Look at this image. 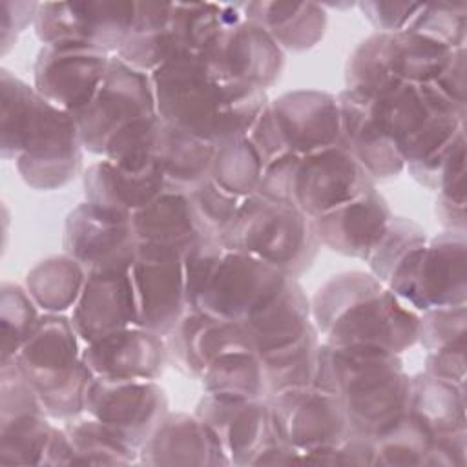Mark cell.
Returning <instances> with one entry per match:
<instances>
[{
	"mask_svg": "<svg viewBox=\"0 0 467 467\" xmlns=\"http://www.w3.org/2000/svg\"><path fill=\"white\" fill-rule=\"evenodd\" d=\"M374 179L343 146L285 153L265 166L257 193L288 202L308 219L323 215L374 188Z\"/></svg>",
	"mask_w": 467,
	"mask_h": 467,
	"instance_id": "cell-6",
	"label": "cell"
},
{
	"mask_svg": "<svg viewBox=\"0 0 467 467\" xmlns=\"http://www.w3.org/2000/svg\"><path fill=\"white\" fill-rule=\"evenodd\" d=\"M314 385L337 396L350 432L372 440L409 412L410 376L400 354L381 347L321 341Z\"/></svg>",
	"mask_w": 467,
	"mask_h": 467,
	"instance_id": "cell-4",
	"label": "cell"
},
{
	"mask_svg": "<svg viewBox=\"0 0 467 467\" xmlns=\"http://www.w3.org/2000/svg\"><path fill=\"white\" fill-rule=\"evenodd\" d=\"M159 117L208 142L248 137L270 102L266 89L206 55H184L151 73Z\"/></svg>",
	"mask_w": 467,
	"mask_h": 467,
	"instance_id": "cell-1",
	"label": "cell"
},
{
	"mask_svg": "<svg viewBox=\"0 0 467 467\" xmlns=\"http://www.w3.org/2000/svg\"><path fill=\"white\" fill-rule=\"evenodd\" d=\"M341 142L376 181H389L405 170V159L378 130L363 93L345 88L337 95Z\"/></svg>",
	"mask_w": 467,
	"mask_h": 467,
	"instance_id": "cell-27",
	"label": "cell"
},
{
	"mask_svg": "<svg viewBox=\"0 0 467 467\" xmlns=\"http://www.w3.org/2000/svg\"><path fill=\"white\" fill-rule=\"evenodd\" d=\"M241 325L255 352L286 345L314 325L310 297L297 277H288L285 286Z\"/></svg>",
	"mask_w": 467,
	"mask_h": 467,
	"instance_id": "cell-32",
	"label": "cell"
},
{
	"mask_svg": "<svg viewBox=\"0 0 467 467\" xmlns=\"http://www.w3.org/2000/svg\"><path fill=\"white\" fill-rule=\"evenodd\" d=\"M86 277L78 261L60 254L36 263L26 274L24 286L42 312L64 314L75 306Z\"/></svg>",
	"mask_w": 467,
	"mask_h": 467,
	"instance_id": "cell-36",
	"label": "cell"
},
{
	"mask_svg": "<svg viewBox=\"0 0 467 467\" xmlns=\"http://www.w3.org/2000/svg\"><path fill=\"white\" fill-rule=\"evenodd\" d=\"M111 57L77 42L42 44L33 66V88L51 104L77 115L95 97Z\"/></svg>",
	"mask_w": 467,
	"mask_h": 467,
	"instance_id": "cell-18",
	"label": "cell"
},
{
	"mask_svg": "<svg viewBox=\"0 0 467 467\" xmlns=\"http://www.w3.org/2000/svg\"><path fill=\"white\" fill-rule=\"evenodd\" d=\"M130 274L137 325L166 337L188 312L182 254L175 248L139 244Z\"/></svg>",
	"mask_w": 467,
	"mask_h": 467,
	"instance_id": "cell-19",
	"label": "cell"
},
{
	"mask_svg": "<svg viewBox=\"0 0 467 467\" xmlns=\"http://www.w3.org/2000/svg\"><path fill=\"white\" fill-rule=\"evenodd\" d=\"M213 150L212 142L164 122L155 153L164 190L190 195L208 182Z\"/></svg>",
	"mask_w": 467,
	"mask_h": 467,
	"instance_id": "cell-33",
	"label": "cell"
},
{
	"mask_svg": "<svg viewBox=\"0 0 467 467\" xmlns=\"http://www.w3.org/2000/svg\"><path fill=\"white\" fill-rule=\"evenodd\" d=\"M73 447V465H131L139 463V449L111 427L86 416L66 420L62 427Z\"/></svg>",
	"mask_w": 467,
	"mask_h": 467,
	"instance_id": "cell-38",
	"label": "cell"
},
{
	"mask_svg": "<svg viewBox=\"0 0 467 467\" xmlns=\"http://www.w3.org/2000/svg\"><path fill=\"white\" fill-rule=\"evenodd\" d=\"M40 2H13L2 0L0 2V15H2V55H5L11 46L16 42L18 35L27 27L35 26L36 11Z\"/></svg>",
	"mask_w": 467,
	"mask_h": 467,
	"instance_id": "cell-49",
	"label": "cell"
},
{
	"mask_svg": "<svg viewBox=\"0 0 467 467\" xmlns=\"http://www.w3.org/2000/svg\"><path fill=\"white\" fill-rule=\"evenodd\" d=\"M40 308L27 294L26 286L2 283L0 286V325H2V361L16 356L35 332L40 321Z\"/></svg>",
	"mask_w": 467,
	"mask_h": 467,
	"instance_id": "cell-43",
	"label": "cell"
},
{
	"mask_svg": "<svg viewBox=\"0 0 467 467\" xmlns=\"http://www.w3.org/2000/svg\"><path fill=\"white\" fill-rule=\"evenodd\" d=\"M162 126L164 120L159 113L122 124L108 139L102 159L130 171H140L153 166Z\"/></svg>",
	"mask_w": 467,
	"mask_h": 467,
	"instance_id": "cell-41",
	"label": "cell"
},
{
	"mask_svg": "<svg viewBox=\"0 0 467 467\" xmlns=\"http://www.w3.org/2000/svg\"><path fill=\"white\" fill-rule=\"evenodd\" d=\"M432 86L451 99L456 104L465 106V47H458L452 51L447 66L440 73V77L432 82Z\"/></svg>",
	"mask_w": 467,
	"mask_h": 467,
	"instance_id": "cell-52",
	"label": "cell"
},
{
	"mask_svg": "<svg viewBox=\"0 0 467 467\" xmlns=\"http://www.w3.org/2000/svg\"><path fill=\"white\" fill-rule=\"evenodd\" d=\"M193 412L217 434L230 465L244 467L301 462L299 452L277 438L266 400L204 394Z\"/></svg>",
	"mask_w": 467,
	"mask_h": 467,
	"instance_id": "cell-11",
	"label": "cell"
},
{
	"mask_svg": "<svg viewBox=\"0 0 467 467\" xmlns=\"http://www.w3.org/2000/svg\"><path fill=\"white\" fill-rule=\"evenodd\" d=\"M288 277L263 259L224 250L190 308L224 321L244 323L285 286Z\"/></svg>",
	"mask_w": 467,
	"mask_h": 467,
	"instance_id": "cell-12",
	"label": "cell"
},
{
	"mask_svg": "<svg viewBox=\"0 0 467 467\" xmlns=\"http://www.w3.org/2000/svg\"><path fill=\"white\" fill-rule=\"evenodd\" d=\"M454 49L414 31L374 33L348 55L347 88H367L379 82L432 84Z\"/></svg>",
	"mask_w": 467,
	"mask_h": 467,
	"instance_id": "cell-10",
	"label": "cell"
},
{
	"mask_svg": "<svg viewBox=\"0 0 467 467\" xmlns=\"http://www.w3.org/2000/svg\"><path fill=\"white\" fill-rule=\"evenodd\" d=\"M239 18L237 2H135L131 31L117 57L151 75L175 58L206 53L217 35Z\"/></svg>",
	"mask_w": 467,
	"mask_h": 467,
	"instance_id": "cell-5",
	"label": "cell"
},
{
	"mask_svg": "<svg viewBox=\"0 0 467 467\" xmlns=\"http://www.w3.org/2000/svg\"><path fill=\"white\" fill-rule=\"evenodd\" d=\"M434 213H436L438 223L443 226V230H452V232L465 234V226H467L465 202L436 197Z\"/></svg>",
	"mask_w": 467,
	"mask_h": 467,
	"instance_id": "cell-53",
	"label": "cell"
},
{
	"mask_svg": "<svg viewBox=\"0 0 467 467\" xmlns=\"http://www.w3.org/2000/svg\"><path fill=\"white\" fill-rule=\"evenodd\" d=\"M82 188L86 201L133 213L164 192V177L157 164L130 171L108 159H100L82 171Z\"/></svg>",
	"mask_w": 467,
	"mask_h": 467,
	"instance_id": "cell-30",
	"label": "cell"
},
{
	"mask_svg": "<svg viewBox=\"0 0 467 467\" xmlns=\"http://www.w3.org/2000/svg\"><path fill=\"white\" fill-rule=\"evenodd\" d=\"M69 319L82 345L137 325V303L130 270L88 272Z\"/></svg>",
	"mask_w": 467,
	"mask_h": 467,
	"instance_id": "cell-23",
	"label": "cell"
},
{
	"mask_svg": "<svg viewBox=\"0 0 467 467\" xmlns=\"http://www.w3.org/2000/svg\"><path fill=\"white\" fill-rule=\"evenodd\" d=\"M409 410L434 436L467 432L465 385L418 372L410 376Z\"/></svg>",
	"mask_w": 467,
	"mask_h": 467,
	"instance_id": "cell-34",
	"label": "cell"
},
{
	"mask_svg": "<svg viewBox=\"0 0 467 467\" xmlns=\"http://www.w3.org/2000/svg\"><path fill=\"white\" fill-rule=\"evenodd\" d=\"M190 199L199 213V219L206 232L219 239L223 230L234 219L243 199L221 190L212 179L190 193Z\"/></svg>",
	"mask_w": 467,
	"mask_h": 467,
	"instance_id": "cell-46",
	"label": "cell"
},
{
	"mask_svg": "<svg viewBox=\"0 0 467 467\" xmlns=\"http://www.w3.org/2000/svg\"><path fill=\"white\" fill-rule=\"evenodd\" d=\"M84 412L111 427L133 447H140L166 418L168 396L157 379L93 378Z\"/></svg>",
	"mask_w": 467,
	"mask_h": 467,
	"instance_id": "cell-17",
	"label": "cell"
},
{
	"mask_svg": "<svg viewBox=\"0 0 467 467\" xmlns=\"http://www.w3.org/2000/svg\"><path fill=\"white\" fill-rule=\"evenodd\" d=\"M133 18L135 2H40L33 27L42 44L77 42L117 55Z\"/></svg>",
	"mask_w": 467,
	"mask_h": 467,
	"instance_id": "cell-15",
	"label": "cell"
},
{
	"mask_svg": "<svg viewBox=\"0 0 467 467\" xmlns=\"http://www.w3.org/2000/svg\"><path fill=\"white\" fill-rule=\"evenodd\" d=\"M266 401L277 438L299 452L301 463L306 454L334 447L350 434L348 418L337 396L314 383L277 392Z\"/></svg>",
	"mask_w": 467,
	"mask_h": 467,
	"instance_id": "cell-14",
	"label": "cell"
},
{
	"mask_svg": "<svg viewBox=\"0 0 467 467\" xmlns=\"http://www.w3.org/2000/svg\"><path fill=\"white\" fill-rule=\"evenodd\" d=\"M361 15L376 27V33H396L410 27L421 4L418 2H383L365 0L356 4Z\"/></svg>",
	"mask_w": 467,
	"mask_h": 467,
	"instance_id": "cell-47",
	"label": "cell"
},
{
	"mask_svg": "<svg viewBox=\"0 0 467 467\" xmlns=\"http://www.w3.org/2000/svg\"><path fill=\"white\" fill-rule=\"evenodd\" d=\"M423 370L436 378L465 385V376H467L465 347L447 348L440 352H425Z\"/></svg>",
	"mask_w": 467,
	"mask_h": 467,
	"instance_id": "cell-50",
	"label": "cell"
},
{
	"mask_svg": "<svg viewBox=\"0 0 467 467\" xmlns=\"http://www.w3.org/2000/svg\"><path fill=\"white\" fill-rule=\"evenodd\" d=\"M445 44L451 49L465 47L467 40V4L438 2L421 4V9L409 29Z\"/></svg>",
	"mask_w": 467,
	"mask_h": 467,
	"instance_id": "cell-44",
	"label": "cell"
},
{
	"mask_svg": "<svg viewBox=\"0 0 467 467\" xmlns=\"http://www.w3.org/2000/svg\"><path fill=\"white\" fill-rule=\"evenodd\" d=\"M263 164L285 153H310L341 142L337 97L321 89H294L270 100L248 133Z\"/></svg>",
	"mask_w": 467,
	"mask_h": 467,
	"instance_id": "cell-9",
	"label": "cell"
},
{
	"mask_svg": "<svg viewBox=\"0 0 467 467\" xmlns=\"http://www.w3.org/2000/svg\"><path fill=\"white\" fill-rule=\"evenodd\" d=\"M219 243L224 250L263 259L290 277L303 275L321 248L305 213L261 193L241 201L234 219L219 235Z\"/></svg>",
	"mask_w": 467,
	"mask_h": 467,
	"instance_id": "cell-8",
	"label": "cell"
},
{
	"mask_svg": "<svg viewBox=\"0 0 467 467\" xmlns=\"http://www.w3.org/2000/svg\"><path fill=\"white\" fill-rule=\"evenodd\" d=\"M321 341L370 345L401 354L418 343L420 314L370 272L348 270L327 279L310 297Z\"/></svg>",
	"mask_w": 467,
	"mask_h": 467,
	"instance_id": "cell-3",
	"label": "cell"
},
{
	"mask_svg": "<svg viewBox=\"0 0 467 467\" xmlns=\"http://www.w3.org/2000/svg\"><path fill=\"white\" fill-rule=\"evenodd\" d=\"M243 16L261 26L286 53H301L321 42L328 16L316 2H237Z\"/></svg>",
	"mask_w": 467,
	"mask_h": 467,
	"instance_id": "cell-29",
	"label": "cell"
},
{
	"mask_svg": "<svg viewBox=\"0 0 467 467\" xmlns=\"http://www.w3.org/2000/svg\"><path fill=\"white\" fill-rule=\"evenodd\" d=\"M202 55L210 57L228 73L263 89H268L281 78L286 62L279 44L261 26L244 16L228 24Z\"/></svg>",
	"mask_w": 467,
	"mask_h": 467,
	"instance_id": "cell-25",
	"label": "cell"
},
{
	"mask_svg": "<svg viewBox=\"0 0 467 467\" xmlns=\"http://www.w3.org/2000/svg\"><path fill=\"white\" fill-rule=\"evenodd\" d=\"M139 244L175 248L181 254L204 237H213L202 226L188 193L161 192L146 206L131 213Z\"/></svg>",
	"mask_w": 467,
	"mask_h": 467,
	"instance_id": "cell-28",
	"label": "cell"
},
{
	"mask_svg": "<svg viewBox=\"0 0 467 467\" xmlns=\"http://www.w3.org/2000/svg\"><path fill=\"white\" fill-rule=\"evenodd\" d=\"M148 115H157L151 75L113 55L95 97L73 119L84 150L102 157L104 146L115 130Z\"/></svg>",
	"mask_w": 467,
	"mask_h": 467,
	"instance_id": "cell-13",
	"label": "cell"
},
{
	"mask_svg": "<svg viewBox=\"0 0 467 467\" xmlns=\"http://www.w3.org/2000/svg\"><path fill=\"white\" fill-rule=\"evenodd\" d=\"M82 359L97 378L159 379L170 356L164 336L133 325L84 345Z\"/></svg>",
	"mask_w": 467,
	"mask_h": 467,
	"instance_id": "cell-21",
	"label": "cell"
},
{
	"mask_svg": "<svg viewBox=\"0 0 467 467\" xmlns=\"http://www.w3.org/2000/svg\"><path fill=\"white\" fill-rule=\"evenodd\" d=\"M80 343L69 316L44 312L31 337L11 358L49 418L66 421L84 412L86 390L95 376L82 359Z\"/></svg>",
	"mask_w": 467,
	"mask_h": 467,
	"instance_id": "cell-7",
	"label": "cell"
},
{
	"mask_svg": "<svg viewBox=\"0 0 467 467\" xmlns=\"http://www.w3.org/2000/svg\"><path fill=\"white\" fill-rule=\"evenodd\" d=\"M166 345L170 361L193 379L224 352L255 350L241 323L224 321L193 308H188L166 336Z\"/></svg>",
	"mask_w": 467,
	"mask_h": 467,
	"instance_id": "cell-24",
	"label": "cell"
},
{
	"mask_svg": "<svg viewBox=\"0 0 467 467\" xmlns=\"http://www.w3.org/2000/svg\"><path fill=\"white\" fill-rule=\"evenodd\" d=\"M62 248L86 272L130 270L139 252L131 213L84 201L66 217Z\"/></svg>",
	"mask_w": 467,
	"mask_h": 467,
	"instance_id": "cell-16",
	"label": "cell"
},
{
	"mask_svg": "<svg viewBox=\"0 0 467 467\" xmlns=\"http://www.w3.org/2000/svg\"><path fill=\"white\" fill-rule=\"evenodd\" d=\"M467 306H436L420 314L418 343L425 352L465 347Z\"/></svg>",
	"mask_w": 467,
	"mask_h": 467,
	"instance_id": "cell-45",
	"label": "cell"
},
{
	"mask_svg": "<svg viewBox=\"0 0 467 467\" xmlns=\"http://www.w3.org/2000/svg\"><path fill=\"white\" fill-rule=\"evenodd\" d=\"M204 394L266 400V383L261 359L255 350H232L215 358L197 378Z\"/></svg>",
	"mask_w": 467,
	"mask_h": 467,
	"instance_id": "cell-37",
	"label": "cell"
},
{
	"mask_svg": "<svg viewBox=\"0 0 467 467\" xmlns=\"http://www.w3.org/2000/svg\"><path fill=\"white\" fill-rule=\"evenodd\" d=\"M427 241L429 235L421 224L394 215L365 261L368 263V272L405 301Z\"/></svg>",
	"mask_w": 467,
	"mask_h": 467,
	"instance_id": "cell-31",
	"label": "cell"
},
{
	"mask_svg": "<svg viewBox=\"0 0 467 467\" xmlns=\"http://www.w3.org/2000/svg\"><path fill=\"white\" fill-rule=\"evenodd\" d=\"M46 412H27L0 420V463L44 465L55 431Z\"/></svg>",
	"mask_w": 467,
	"mask_h": 467,
	"instance_id": "cell-40",
	"label": "cell"
},
{
	"mask_svg": "<svg viewBox=\"0 0 467 467\" xmlns=\"http://www.w3.org/2000/svg\"><path fill=\"white\" fill-rule=\"evenodd\" d=\"M434 434L410 410L374 440V465H425Z\"/></svg>",
	"mask_w": 467,
	"mask_h": 467,
	"instance_id": "cell-42",
	"label": "cell"
},
{
	"mask_svg": "<svg viewBox=\"0 0 467 467\" xmlns=\"http://www.w3.org/2000/svg\"><path fill=\"white\" fill-rule=\"evenodd\" d=\"M405 303L421 314L436 306L467 305V237L443 230L429 237Z\"/></svg>",
	"mask_w": 467,
	"mask_h": 467,
	"instance_id": "cell-20",
	"label": "cell"
},
{
	"mask_svg": "<svg viewBox=\"0 0 467 467\" xmlns=\"http://www.w3.org/2000/svg\"><path fill=\"white\" fill-rule=\"evenodd\" d=\"M467 463V432L434 436L425 465L463 467Z\"/></svg>",
	"mask_w": 467,
	"mask_h": 467,
	"instance_id": "cell-51",
	"label": "cell"
},
{
	"mask_svg": "<svg viewBox=\"0 0 467 467\" xmlns=\"http://www.w3.org/2000/svg\"><path fill=\"white\" fill-rule=\"evenodd\" d=\"M305 462L327 465H374L376 445L372 438L350 432L341 443L306 454L303 463Z\"/></svg>",
	"mask_w": 467,
	"mask_h": 467,
	"instance_id": "cell-48",
	"label": "cell"
},
{
	"mask_svg": "<svg viewBox=\"0 0 467 467\" xmlns=\"http://www.w3.org/2000/svg\"><path fill=\"white\" fill-rule=\"evenodd\" d=\"M392 217L387 199L374 186L356 199L310 219V224L321 246L367 261Z\"/></svg>",
	"mask_w": 467,
	"mask_h": 467,
	"instance_id": "cell-22",
	"label": "cell"
},
{
	"mask_svg": "<svg viewBox=\"0 0 467 467\" xmlns=\"http://www.w3.org/2000/svg\"><path fill=\"white\" fill-rule=\"evenodd\" d=\"M265 164L248 137L215 144L210 179L221 190L244 199L257 193Z\"/></svg>",
	"mask_w": 467,
	"mask_h": 467,
	"instance_id": "cell-39",
	"label": "cell"
},
{
	"mask_svg": "<svg viewBox=\"0 0 467 467\" xmlns=\"http://www.w3.org/2000/svg\"><path fill=\"white\" fill-rule=\"evenodd\" d=\"M321 336L312 325L297 339L257 352L266 383V398L283 390L312 385L317 372Z\"/></svg>",
	"mask_w": 467,
	"mask_h": 467,
	"instance_id": "cell-35",
	"label": "cell"
},
{
	"mask_svg": "<svg viewBox=\"0 0 467 467\" xmlns=\"http://www.w3.org/2000/svg\"><path fill=\"white\" fill-rule=\"evenodd\" d=\"M0 151L22 181L42 192L64 188L82 173L84 146L71 113L33 86L0 69Z\"/></svg>",
	"mask_w": 467,
	"mask_h": 467,
	"instance_id": "cell-2",
	"label": "cell"
},
{
	"mask_svg": "<svg viewBox=\"0 0 467 467\" xmlns=\"http://www.w3.org/2000/svg\"><path fill=\"white\" fill-rule=\"evenodd\" d=\"M142 465H230L217 438L195 412H168L151 436L139 447Z\"/></svg>",
	"mask_w": 467,
	"mask_h": 467,
	"instance_id": "cell-26",
	"label": "cell"
}]
</instances>
